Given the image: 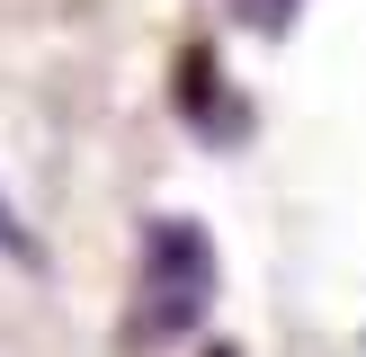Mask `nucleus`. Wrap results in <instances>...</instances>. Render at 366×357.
Instances as JSON below:
<instances>
[{
    "instance_id": "obj_3",
    "label": "nucleus",
    "mask_w": 366,
    "mask_h": 357,
    "mask_svg": "<svg viewBox=\"0 0 366 357\" xmlns=\"http://www.w3.org/2000/svg\"><path fill=\"white\" fill-rule=\"evenodd\" d=\"M0 232H9V214H0Z\"/></svg>"
},
{
    "instance_id": "obj_2",
    "label": "nucleus",
    "mask_w": 366,
    "mask_h": 357,
    "mask_svg": "<svg viewBox=\"0 0 366 357\" xmlns=\"http://www.w3.org/2000/svg\"><path fill=\"white\" fill-rule=\"evenodd\" d=\"M295 9H304V0H232V18L259 27V36H286V27H295Z\"/></svg>"
},
{
    "instance_id": "obj_1",
    "label": "nucleus",
    "mask_w": 366,
    "mask_h": 357,
    "mask_svg": "<svg viewBox=\"0 0 366 357\" xmlns=\"http://www.w3.org/2000/svg\"><path fill=\"white\" fill-rule=\"evenodd\" d=\"M214 313V232L197 214H152L143 223V268L134 303H125V339L134 348H179Z\"/></svg>"
}]
</instances>
